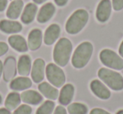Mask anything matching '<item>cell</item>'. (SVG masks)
I'll return each mask as SVG.
<instances>
[{
    "label": "cell",
    "instance_id": "cell-1",
    "mask_svg": "<svg viewBox=\"0 0 123 114\" xmlns=\"http://www.w3.org/2000/svg\"><path fill=\"white\" fill-rule=\"evenodd\" d=\"M73 45L67 38H62L57 41L53 50V59L60 66H65L69 61Z\"/></svg>",
    "mask_w": 123,
    "mask_h": 114
},
{
    "label": "cell",
    "instance_id": "cell-2",
    "mask_svg": "<svg viewBox=\"0 0 123 114\" xmlns=\"http://www.w3.org/2000/svg\"><path fill=\"white\" fill-rule=\"evenodd\" d=\"M93 53V45L90 42H83L76 48L72 57V64L75 68L84 67L90 60Z\"/></svg>",
    "mask_w": 123,
    "mask_h": 114
},
{
    "label": "cell",
    "instance_id": "cell-3",
    "mask_svg": "<svg viewBox=\"0 0 123 114\" xmlns=\"http://www.w3.org/2000/svg\"><path fill=\"white\" fill-rule=\"evenodd\" d=\"M89 20V14L85 9H78L70 16L66 23V30L70 34L79 33Z\"/></svg>",
    "mask_w": 123,
    "mask_h": 114
},
{
    "label": "cell",
    "instance_id": "cell-4",
    "mask_svg": "<svg viewBox=\"0 0 123 114\" xmlns=\"http://www.w3.org/2000/svg\"><path fill=\"white\" fill-rule=\"evenodd\" d=\"M98 76L112 90L121 91L123 89V77L118 72L107 68H101L98 71Z\"/></svg>",
    "mask_w": 123,
    "mask_h": 114
},
{
    "label": "cell",
    "instance_id": "cell-5",
    "mask_svg": "<svg viewBox=\"0 0 123 114\" xmlns=\"http://www.w3.org/2000/svg\"><path fill=\"white\" fill-rule=\"evenodd\" d=\"M99 59L105 65L115 70H122L123 60L116 52L109 49H103L99 54Z\"/></svg>",
    "mask_w": 123,
    "mask_h": 114
},
{
    "label": "cell",
    "instance_id": "cell-6",
    "mask_svg": "<svg viewBox=\"0 0 123 114\" xmlns=\"http://www.w3.org/2000/svg\"><path fill=\"white\" fill-rule=\"evenodd\" d=\"M46 75L48 81L56 87H62L65 83L66 77L63 71L55 64H48L46 68Z\"/></svg>",
    "mask_w": 123,
    "mask_h": 114
},
{
    "label": "cell",
    "instance_id": "cell-7",
    "mask_svg": "<svg viewBox=\"0 0 123 114\" xmlns=\"http://www.w3.org/2000/svg\"><path fill=\"white\" fill-rule=\"evenodd\" d=\"M46 72L45 61L41 58L36 59L31 68V78L36 83H40L43 81Z\"/></svg>",
    "mask_w": 123,
    "mask_h": 114
},
{
    "label": "cell",
    "instance_id": "cell-8",
    "mask_svg": "<svg viewBox=\"0 0 123 114\" xmlns=\"http://www.w3.org/2000/svg\"><path fill=\"white\" fill-rule=\"evenodd\" d=\"M111 3L110 0H102L96 10V18L99 22H105L111 16Z\"/></svg>",
    "mask_w": 123,
    "mask_h": 114
},
{
    "label": "cell",
    "instance_id": "cell-9",
    "mask_svg": "<svg viewBox=\"0 0 123 114\" xmlns=\"http://www.w3.org/2000/svg\"><path fill=\"white\" fill-rule=\"evenodd\" d=\"M90 88L93 93L99 98L107 100L111 97V92L109 89L99 80H94L90 83Z\"/></svg>",
    "mask_w": 123,
    "mask_h": 114
},
{
    "label": "cell",
    "instance_id": "cell-10",
    "mask_svg": "<svg viewBox=\"0 0 123 114\" xmlns=\"http://www.w3.org/2000/svg\"><path fill=\"white\" fill-rule=\"evenodd\" d=\"M16 60L14 57H8L3 67V74L5 81L13 80L16 75Z\"/></svg>",
    "mask_w": 123,
    "mask_h": 114
},
{
    "label": "cell",
    "instance_id": "cell-11",
    "mask_svg": "<svg viewBox=\"0 0 123 114\" xmlns=\"http://www.w3.org/2000/svg\"><path fill=\"white\" fill-rule=\"evenodd\" d=\"M42 43V32L38 29L31 31L28 37V47L31 50H36L41 45Z\"/></svg>",
    "mask_w": 123,
    "mask_h": 114
},
{
    "label": "cell",
    "instance_id": "cell-12",
    "mask_svg": "<svg viewBox=\"0 0 123 114\" xmlns=\"http://www.w3.org/2000/svg\"><path fill=\"white\" fill-rule=\"evenodd\" d=\"M60 32H61V29H60L58 24H51L46 29V32H45L44 34L45 44H47V45H51L53 43H55V41L59 37Z\"/></svg>",
    "mask_w": 123,
    "mask_h": 114
},
{
    "label": "cell",
    "instance_id": "cell-13",
    "mask_svg": "<svg viewBox=\"0 0 123 114\" xmlns=\"http://www.w3.org/2000/svg\"><path fill=\"white\" fill-rule=\"evenodd\" d=\"M74 95V87L72 84H67L62 87L59 94V102L62 106H67L72 102Z\"/></svg>",
    "mask_w": 123,
    "mask_h": 114
},
{
    "label": "cell",
    "instance_id": "cell-14",
    "mask_svg": "<svg viewBox=\"0 0 123 114\" xmlns=\"http://www.w3.org/2000/svg\"><path fill=\"white\" fill-rule=\"evenodd\" d=\"M21 101L25 103L31 104V105H38L43 100V97L39 92L33 90H28L22 92L20 95Z\"/></svg>",
    "mask_w": 123,
    "mask_h": 114
},
{
    "label": "cell",
    "instance_id": "cell-15",
    "mask_svg": "<svg viewBox=\"0 0 123 114\" xmlns=\"http://www.w3.org/2000/svg\"><path fill=\"white\" fill-rule=\"evenodd\" d=\"M0 30L6 34H15L22 30V25L17 21L4 19L0 21Z\"/></svg>",
    "mask_w": 123,
    "mask_h": 114
},
{
    "label": "cell",
    "instance_id": "cell-16",
    "mask_svg": "<svg viewBox=\"0 0 123 114\" xmlns=\"http://www.w3.org/2000/svg\"><path fill=\"white\" fill-rule=\"evenodd\" d=\"M55 13V7L51 3L43 5L37 14V20L39 23H46L53 16Z\"/></svg>",
    "mask_w": 123,
    "mask_h": 114
},
{
    "label": "cell",
    "instance_id": "cell-17",
    "mask_svg": "<svg viewBox=\"0 0 123 114\" xmlns=\"http://www.w3.org/2000/svg\"><path fill=\"white\" fill-rule=\"evenodd\" d=\"M40 92H41L44 97L51 100H56L59 97V92L55 87H52L47 82H42L38 86Z\"/></svg>",
    "mask_w": 123,
    "mask_h": 114
},
{
    "label": "cell",
    "instance_id": "cell-18",
    "mask_svg": "<svg viewBox=\"0 0 123 114\" xmlns=\"http://www.w3.org/2000/svg\"><path fill=\"white\" fill-rule=\"evenodd\" d=\"M18 72L22 76H27L30 74L31 70V60L29 55H24L20 56L17 65Z\"/></svg>",
    "mask_w": 123,
    "mask_h": 114
},
{
    "label": "cell",
    "instance_id": "cell-19",
    "mask_svg": "<svg viewBox=\"0 0 123 114\" xmlns=\"http://www.w3.org/2000/svg\"><path fill=\"white\" fill-rule=\"evenodd\" d=\"M9 43L13 49L19 52H25L28 50V44L25 39L20 35L14 34L9 38Z\"/></svg>",
    "mask_w": 123,
    "mask_h": 114
},
{
    "label": "cell",
    "instance_id": "cell-20",
    "mask_svg": "<svg viewBox=\"0 0 123 114\" xmlns=\"http://www.w3.org/2000/svg\"><path fill=\"white\" fill-rule=\"evenodd\" d=\"M23 7H24V3L22 0H14L9 6L6 15L11 19H18L20 15Z\"/></svg>",
    "mask_w": 123,
    "mask_h": 114
},
{
    "label": "cell",
    "instance_id": "cell-21",
    "mask_svg": "<svg viewBox=\"0 0 123 114\" xmlns=\"http://www.w3.org/2000/svg\"><path fill=\"white\" fill-rule=\"evenodd\" d=\"M32 86V82L30 78L26 76H20L12 80L10 88L14 91H22L28 89Z\"/></svg>",
    "mask_w": 123,
    "mask_h": 114
},
{
    "label": "cell",
    "instance_id": "cell-22",
    "mask_svg": "<svg viewBox=\"0 0 123 114\" xmlns=\"http://www.w3.org/2000/svg\"><path fill=\"white\" fill-rule=\"evenodd\" d=\"M37 12V6L35 4H28L25 6L24 11H23L22 16H21V20L25 24H30L35 19V16Z\"/></svg>",
    "mask_w": 123,
    "mask_h": 114
},
{
    "label": "cell",
    "instance_id": "cell-23",
    "mask_svg": "<svg viewBox=\"0 0 123 114\" xmlns=\"http://www.w3.org/2000/svg\"><path fill=\"white\" fill-rule=\"evenodd\" d=\"M21 102L20 95L17 92H11L8 95L5 100V107L9 111L16 109L19 106Z\"/></svg>",
    "mask_w": 123,
    "mask_h": 114
},
{
    "label": "cell",
    "instance_id": "cell-24",
    "mask_svg": "<svg viewBox=\"0 0 123 114\" xmlns=\"http://www.w3.org/2000/svg\"><path fill=\"white\" fill-rule=\"evenodd\" d=\"M68 111L69 114H87L88 108L84 104L74 102L68 106Z\"/></svg>",
    "mask_w": 123,
    "mask_h": 114
},
{
    "label": "cell",
    "instance_id": "cell-25",
    "mask_svg": "<svg viewBox=\"0 0 123 114\" xmlns=\"http://www.w3.org/2000/svg\"><path fill=\"white\" fill-rule=\"evenodd\" d=\"M55 107V103L52 101L47 100L37 109L36 114H51Z\"/></svg>",
    "mask_w": 123,
    "mask_h": 114
},
{
    "label": "cell",
    "instance_id": "cell-26",
    "mask_svg": "<svg viewBox=\"0 0 123 114\" xmlns=\"http://www.w3.org/2000/svg\"><path fill=\"white\" fill-rule=\"evenodd\" d=\"M31 112H32V108L30 106L23 104L21 106H19L14 110V112L13 114H31Z\"/></svg>",
    "mask_w": 123,
    "mask_h": 114
},
{
    "label": "cell",
    "instance_id": "cell-27",
    "mask_svg": "<svg viewBox=\"0 0 123 114\" xmlns=\"http://www.w3.org/2000/svg\"><path fill=\"white\" fill-rule=\"evenodd\" d=\"M112 5L115 10H121L123 9V0H112Z\"/></svg>",
    "mask_w": 123,
    "mask_h": 114
},
{
    "label": "cell",
    "instance_id": "cell-28",
    "mask_svg": "<svg viewBox=\"0 0 123 114\" xmlns=\"http://www.w3.org/2000/svg\"><path fill=\"white\" fill-rule=\"evenodd\" d=\"M9 49V46L6 43L4 42H0V56L4 55Z\"/></svg>",
    "mask_w": 123,
    "mask_h": 114
},
{
    "label": "cell",
    "instance_id": "cell-29",
    "mask_svg": "<svg viewBox=\"0 0 123 114\" xmlns=\"http://www.w3.org/2000/svg\"><path fill=\"white\" fill-rule=\"evenodd\" d=\"M53 114H67V110L62 106H58V107H56Z\"/></svg>",
    "mask_w": 123,
    "mask_h": 114
},
{
    "label": "cell",
    "instance_id": "cell-30",
    "mask_svg": "<svg viewBox=\"0 0 123 114\" xmlns=\"http://www.w3.org/2000/svg\"><path fill=\"white\" fill-rule=\"evenodd\" d=\"M89 114H111V113H109L105 110H103L101 108H94L91 110Z\"/></svg>",
    "mask_w": 123,
    "mask_h": 114
},
{
    "label": "cell",
    "instance_id": "cell-31",
    "mask_svg": "<svg viewBox=\"0 0 123 114\" xmlns=\"http://www.w3.org/2000/svg\"><path fill=\"white\" fill-rule=\"evenodd\" d=\"M8 0H0V12L4 11L7 7Z\"/></svg>",
    "mask_w": 123,
    "mask_h": 114
},
{
    "label": "cell",
    "instance_id": "cell-32",
    "mask_svg": "<svg viewBox=\"0 0 123 114\" xmlns=\"http://www.w3.org/2000/svg\"><path fill=\"white\" fill-rule=\"evenodd\" d=\"M68 0H55V3L57 4L58 6H63L68 3Z\"/></svg>",
    "mask_w": 123,
    "mask_h": 114
},
{
    "label": "cell",
    "instance_id": "cell-33",
    "mask_svg": "<svg viewBox=\"0 0 123 114\" xmlns=\"http://www.w3.org/2000/svg\"><path fill=\"white\" fill-rule=\"evenodd\" d=\"M0 114H11V112L5 107V108H0Z\"/></svg>",
    "mask_w": 123,
    "mask_h": 114
},
{
    "label": "cell",
    "instance_id": "cell-34",
    "mask_svg": "<svg viewBox=\"0 0 123 114\" xmlns=\"http://www.w3.org/2000/svg\"><path fill=\"white\" fill-rule=\"evenodd\" d=\"M119 54L121 57H123V41L121 42V45H120V48H119Z\"/></svg>",
    "mask_w": 123,
    "mask_h": 114
},
{
    "label": "cell",
    "instance_id": "cell-35",
    "mask_svg": "<svg viewBox=\"0 0 123 114\" xmlns=\"http://www.w3.org/2000/svg\"><path fill=\"white\" fill-rule=\"evenodd\" d=\"M3 67H4V65H3L2 61L0 60V77H1V75L3 73Z\"/></svg>",
    "mask_w": 123,
    "mask_h": 114
},
{
    "label": "cell",
    "instance_id": "cell-36",
    "mask_svg": "<svg viewBox=\"0 0 123 114\" xmlns=\"http://www.w3.org/2000/svg\"><path fill=\"white\" fill-rule=\"evenodd\" d=\"M33 1H34L35 3H36V4H42V3H44L45 1H46V0H33Z\"/></svg>",
    "mask_w": 123,
    "mask_h": 114
},
{
    "label": "cell",
    "instance_id": "cell-37",
    "mask_svg": "<svg viewBox=\"0 0 123 114\" xmlns=\"http://www.w3.org/2000/svg\"><path fill=\"white\" fill-rule=\"evenodd\" d=\"M116 114H123V110H120L116 112Z\"/></svg>",
    "mask_w": 123,
    "mask_h": 114
},
{
    "label": "cell",
    "instance_id": "cell-38",
    "mask_svg": "<svg viewBox=\"0 0 123 114\" xmlns=\"http://www.w3.org/2000/svg\"><path fill=\"white\" fill-rule=\"evenodd\" d=\"M2 103V97H1V95H0V104Z\"/></svg>",
    "mask_w": 123,
    "mask_h": 114
}]
</instances>
